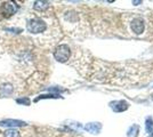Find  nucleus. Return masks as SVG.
Masks as SVG:
<instances>
[{
	"label": "nucleus",
	"mask_w": 153,
	"mask_h": 137,
	"mask_svg": "<svg viewBox=\"0 0 153 137\" xmlns=\"http://www.w3.org/2000/svg\"><path fill=\"white\" fill-rule=\"evenodd\" d=\"M126 24L128 30L135 36H140L145 32V21L138 15H128L126 16Z\"/></svg>",
	"instance_id": "f257e3e1"
},
{
	"label": "nucleus",
	"mask_w": 153,
	"mask_h": 137,
	"mask_svg": "<svg viewBox=\"0 0 153 137\" xmlns=\"http://www.w3.org/2000/svg\"><path fill=\"white\" fill-rule=\"evenodd\" d=\"M27 31L29 32L33 33V34H37V33L44 32L46 29H47V24H46L45 21H42L41 19H32L27 22Z\"/></svg>",
	"instance_id": "f03ea898"
},
{
	"label": "nucleus",
	"mask_w": 153,
	"mask_h": 137,
	"mask_svg": "<svg viewBox=\"0 0 153 137\" xmlns=\"http://www.w3.org/2000/svg\"><path fill=\"white\" fill-rule=\"evenodd\" d=\"M54 56H55V59L58 61V62H68V59H70L71 56V50L69 48V46L66 45H59L55 49V53H54Z\"/></svg>",
	"instance_id": "7ed1b4c3"
},
{
	"label": "nucleus",
	"mask_w": 153,
	"mask_h": 137,
	"mask_svg": "<svg viewBox=\"0 0 153 137\" xmlns=\"http://www.w3.org/2000/svg\"><path fill=\"white\" fill-rule=\"evenodd\" d=\"M24 121L21 120H14V119H7V120H2L0 121V126H6V127H23L25 126Z\"/></svg>",
	"instance_id": "20e7f679"
},
{
	"label": "nucleus",
	"mask_w": 153,
	"mask_h": 137,
	"mask_svg": "<svg viewBox=\"0 0 153 137\" xmlns=\"http://www.w3.org/2000/svg\"><path fill=\"white\" fill-rule=\"evenodd\" d=\"M111 107L112 110L115 112H122L126 111L128 109V103L125 101H118V102H113L111 103Z\"/></svg>",
	"instance_id": "39448f33"
},
{
	"label": "nucleus",
	"mask_w": 153,
	"mask_h": 137,
	"mask_svg": "<svg viewBox=\"0 0 153 137\" xmlns=\"http://www.w3.org/2000/svg\"><path fill=\"white\" fill-rule=\"evenodd\" d=\"M101 128H102V126L98 122H93V124H88L85 126V129L89 133H93V134H98Z\"/></svg>",
	"instance_id": "423d86ee"
},
{
	"label": "nucleus",
	"mask_w": 153,
	"mask_h": 137,
	"mask_svg": "<svg viewBox=\"0 0 153 137\" xmlns=\"http://www.w3.org/2000/svg\"><path fill=\"white\" fill-rule=\"evenodd\" d=\"M15 10H16V8H14L13 5L12 4H9V2H5L2 7H1V12L7 15V16H10V15H13L15 13Z\"/></svg>",
	"instance_id": "0eeeda50"
},
{
	"label": "nucleus",
	"mask_w": 153,
	"mask_h": 137,
	"mask_svg": "<svg viewBox=\"0 0 153 137\" xmlns=\"http://www.w3.org/2000/svg\"><path fill=\"white\" fill-rule=\"evenodd\" d=\"M34 9L36 10H39V12H44L46 10L48 7H49V4L47 1H36L34 2Z\"/></svg>",
	"instance_id": "6e6552de"
},
{
	"label": "nucleus",
	"mask_w": 153,
	"mask_h": 137,
	"mask_svg": "<svg viewBox=\"0 0 153 137\" xmlns=\"http://www.w3.org/2000/svg\"><path fill=\"white\" fill-rule=\"evenodd\" d=\"M13 91V87L9 84H5L0 87V96H7Z\"/></svg>",
	"instance_id": "1a4fd4ad"
},
{
	"label": "nucleus",
	"mask_w": 153,
	"mask_h": 137,
	"mask_svg": "<svg viewBox=\"0 0 153 137\" xmlns=\"http://www.w3.org/2000/svg\"><path fill=\"white\" fill-rule=\"evenodd\" d=\"M4 137H19V131L14 129H8L4 131Z\"/></svg>",
	"instance_id": "9d476101"
},
{
	"label": "nucleus",
	"mask_w": 153,
	"mask_h": 137,
	"mask_svg": "<svg viewBox=\"0 0 153 137\" xmlns=\"http://www.w3.org/2000/svg\"><path fill=\"white\" fill-rule=\"evenodd\" d=\"M16 102L19 103V104H24V105H29L30 104V101H29V98H19V99H16Z\"/></svg>",
	"instance_id": "9b49d317"
},
{
	"label": "nucleus",
	"mask_w": 153,
	"mask_h": 137,
	"mask_svg": "<svg viewBox=\"0 0 153 137\" xmlns=\"http://www.w3.org/2000/svg\"><path fill=\"white\" fill-rule=\"evenodd\" d=\"M58 97L57 95H41V96H39L34 99V102H38L39 99H42V98H56Z\"/></svg>",
	"instance_id": "f8f14e48"
},
{
	"label": "nucleus",
	"mask_w": 153,
	"mask_h": 137,
	"mask_svg": "<svg viewBox=\"0 0 153 137\" xmlns=\"http://www.w3.org/2000/svg\"><path fill=\"white\" fill-rule=\"evenodd\" d=\"M151 128H152V120H151V119H147V120H146V130H147V133H150Z\"/></svg>",
	"instance_id": "ddd939ff"
}]
</instances>
